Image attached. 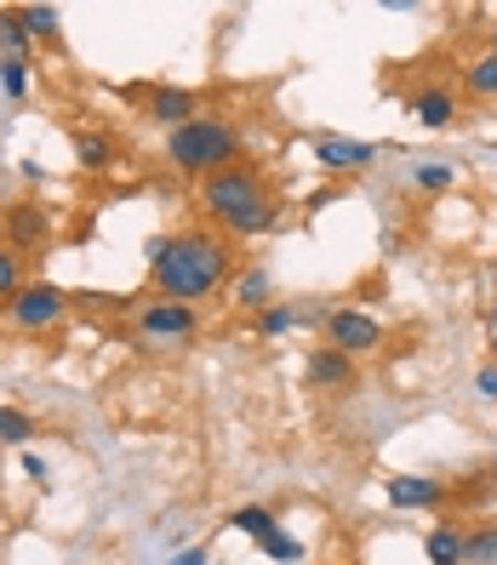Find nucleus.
Returning <instances> with one entry per match:
<instances>
[{
    "label": "nucleus",
    "mask_w": 497,
    "mask_h": 565,
    "mask_svg": "<svg viewBox=\"0 0 497 565\" xmlns=\"http://www.w3.org/2000/svg\"><path fill=\"white\" fill-rule=\"evenodd\" d=\"M235 280V246L218 228H178L149 241V291L166 303H207Z\"/></svg>",
    "instance_id": "obj_1"
},
{
    "label": "nucleus",
    "mask_w": 497,
    "mask_h": 565,
    "mask_svg": "<svg viewBox=\"0 0 497 565\" xmlns=\"http://www.w3.org/2000/svg\"><path fill=\"white\" fill-rule=\"evenodd\" d=\"M201 212L235 241H252V235H269L281 223V206H275V189L263 183L257 166H223L201 183Z\"/></svg>",
    "instance_id": "obj_2"
},
{
    "label": "nucleus",
    "mask_w": 497,
    "mask_h": 565,
    "mask_svg": "<svg viewBox=\"0 0 497 565\" xmlns=\"http://www.w3.org/2000/svg\"><path fill=\"white\" fill-rule=\"evenodd\" d=\"M166 160H172L183 178L207 183L223 166H241V126L229 115H194L189 126L166 131Z\"/></svg>",
    "instance_id": "obj_3"
},
{
    "label": "nucleus",
    "mask_w": 497,
    "mask_h": 565,
    "mask_svg": "<svg viewBox=\"0 0 497 565\" xmlns=\"http://www.w3.org/2000/svg\"><path fill=\"white\" fill-rule=\"evenodd\" d=\"M138 343L144 349H183L201 338V309L194 303H166V297H155V303H138Z\"/></svg>",
    "instance_id": "obj_4"
},
{
    "label": "nucleus",
    "mask_w": 497,
    "mask_h": 565,
    "mask_svg": "<svg viewBox=\"0 0 497 565\" xmlns=\"http://www.w3.org/2000/svg\"><path fill=\"white\" fill-rule=\"evenodd\" d=\"M63 315H70V291L52 280H29L7 303V320L18 331H52V326H63Z\"/></svg>",
    "instance_id": "obj_5"
},
{
    "label": "nucleus",
    "mask_w": 497,
    "mask_h": 565,
    "mask_svg": "<svg viewBox=\"0 0 497 565\" xmlns=\"http://www.w3.org/2000/svg\"><path fill=\"white\" fill-rule=\"evenodd\" d=\"M383 343V326L367 315V309H331L326 315V349H338V354H372Z\"/></svg>",
    "instance_id": "obj_6"
},
{
    "label": "nucleus",
    "mask_w": 497,
    "mask_h": 565,
    "mask_svg": "<svg viewBox=\"0 0 497 565\" xmlns=\"http://www.w3.org/2000/svg\"><path fill=\"white\" fill-rule=\"evenodd\" d=\"M383 149L372 143V138H315V166L320 172H331V178H349V172H367V166L378 160Z\"/></svg>",
    "instance_id": "obj_7"
},
{
    "label": "nucleus",
    "mask_w": 497,
    "mask_h": 565,
    "mask_svg": "<svg viewBox=\"0 0 497 565\" xmlns=\"http://www.w3.org/2000/svg\"><path fill=\"white\" fill-rule=\"evenodd\" d=\"M52 241V212L41 201H12L7 206V246L12 252H41Z\"/></svg>",
    "instance_id": "obj_8"
},
{
    "label": "nucleus",
    "mask_w": 497,
    "mask_h": 565,
    "mask_svg": "<svg viewBox=\"0 0 497 565\" xmlns=\"http://www.w3.org/2000/svg\"><path fill=\"white\" fill-rule=\"evenodd\" d=\"M138 97H144V115L155 126H166V131H178V126H189L194 115H201V97H194L189 86H149Z\"/></svg>",
    "instance_id": "obj_9"
},
{
    "label": "nucleus",
    "mask_w": 497,
    "mask_h": 565,
    "mask_svg": "<svg viewBox=\"0 0 497 565\" xmlns=\"http://www.w3.org/2000/svg\"><path fill=\"white\" fill-rule=\"evenodd\" d=\"M406 115H417V126H429V131H441V126H452L457 120V92L452 86H417L412 97H406Z\"/></svg>",
    "instance_id": "obj_10"
},
{
    "label": "nucleus",
    "mask_w": 497,
    "mask_h": 565,
    "mask_svg": "<svg viewBox=\"0 0 497 565\" xmlns=\"http://www.w3.org/2000/svg\"><path fill=\"white\" fill-rule=\"evenodd\" d=\"M304 377H309V388H349V383H355V360L320 343V349L309 354V365H304Z\"/></svg>",
    "instance_id": "obj_11"
},
{
    "label": "nucleus",
    "mask_w": 497,
    "mask_h": 565,
    "mask_svg": "<svg viewBox=\"0 0 497 565\" xmlns=\"http://www.w3.org/2000/svg\"><path fill=\"white\" fill-rule=\"evenodd\" d=\"M383 491H389V503H394V509H435L441 497H446L441 480H423V475H394Z\"/></svg>",
    "instance_id": "obj_12"
},
{
    "label": "nucleus",
    "mask_w": 497,
    "mask_h": 565,
    "mask_svg": "<svg viewBox=\"0 0 497 565\" xmlns=\"http://www.w3.org/2000/svg\"><path fill=\"white\" fill-rule=\"evenodd\" d=\"M457 86L469 92V97H497V52H480L475 63H463Z\"/></svg>",
    "instance_id": "obj_13"
},
{
    "label": "nucleus",
    "mask_w": 497,
    "mask_h": 565,
    "mask_svg": "<svg viewBox=\"0 0 497 565\" xmlns=\"http://www.w3.org/2000/svg\"><path fill=\"white\" fill-rule=\"evenodd\" d=\"M235 303L241 309H269V303H281V297H275V280H269V269H246L241 280H235Z\"/></svg>",
    "instance_id": "obj_14"
},
{
    "label": "nucleus",
    "mask_w": 497,
    "mask_h": 565,
    "mask_svg": "<svg viewBox=\"0 0 497 565\" xmlns=\"http://www.w3.org/2000/svg\"><path fill=\"white\" fill-rule=\"evenodd\" d=\"M23 29H29V41H41V46H57L63 35V12L57 7H18Z\"/></svg>",
    "instance_id": "obj_15"
},
{
    "label": "nucleus",
    "mask_w": 497,
    "mask_h": 565,
    "mask_svg": "<svg viewBox=\"0 0 497 565\" xmlns=\"http://www.w3.org/2000/svg\"><path fill=\"white\" fill-rule=\"evenodd\" d=\"M29 52H35V41H29L18 7H0V57H23L29 63Z\"/></svg>",
    "instance_id": "obj_16"
},
{
    "label": "nucleus",
    "mask_w": 497,
    "mask_h": 565,
    "mask_svg": "<svg viewBox=\"0 0 497 565\" xmlns=\"http://www.w3.org/2000/svg\"><path fill=\"white\" fill-rule=\"evenodd\" d=\"M423 548H429V565H463V531L457 525H435L423 537Z\"/></svg>",
    "instance_id": "obj_17"
},
{
    "label": "nucleus",
    "mask_w": 497,
    "mask_h": 565,
    "mask_svg": "<svg viewBox=\"0 0 497 565\" xmlns=\"http://www.w3.org/2000/svg\"><path fill=\"white\" fill-rule=\"evenodd\" d=\"M75 160L86 166V172H109L115 143L104 138V131H75Z\"/></svg>",
    "instance_id": "obj_18"
},
{
    "label": "nucleus",
    "mask_w": 497,
    "mask_h": 565,
    "mask_svg": "<svg viewBox=\"0 0 497 565\" xmlns=\"http://www.w3.org/2000/svg\"><path fill=\"white\" fill-rule=\"evenodd\" d=\"M41 428H35V417L29 412H18V406H0V446H29Z\"/></svg>",
    "instance_id": "obj_19"
},
{
    "label": "nucleus",
    "mask_w": 497,
    "mask_h": 565,
    "mask_svg": "<svg viewBox=\"0 0 497 565\" xmlns=\"http://www.w3.org/2000/svg\"><path fill=\"white\" fill-rule=\"evenodd\" d=\"M29 280H23V252H12V246H0V309L12 303V297L23 291Z\"/></svg>",
    "instance_id": "obj_20"
},
{
    "label": "nucleus",
    "mask_w": 497,
    "mask_h": 565,
    "mask_svg": "<svg viewBox=\"0 0 497 565\" xmlns=\"http://www.w3.org/2000/svg\"><path fill=\"white\" fill-rule=\"evenodd\" d=\"M412 183H417L423 194H441V189L457 183V172H452L446 160H417V166H412Z\"/></svg>",
    "instance_id": "obj_21"
},
{
    "label": "nucleus",
    "mask_w": 497,
    "mask_h": 565,
    "mask_svg": "<svg viewBox=\"0 0 497 565\" xmlns=\"http://www.w3.org/2000/svg\"><path fill=\"white\" fill-rule=\"evenodd\" d=\"M229 525H235V531H246L252 543H263L269 531H281V520H275L269 509H235V514H229Z\"/></svg>",
    "instance_id": "obj_22"
},
{
    "label": "nucleus",
    "mask_w": 497,
    "mask_h": 565,
    "mask_svg": "<svg viewBox=\"0 0 497 565\" xmlns=\"http://www.w3.org/2000/svg\"><path fill=\"white\" fill-rule=\"evenodd\" d=\"M463 565H497V525H480L475 537H463Z\"/></svg>",
    "instance_id": "obj_23"
},
{
    "label": "nucleus",
    "mask_w": 497,
    "mask_h": 565,
    "mask_svg": "<svg viewBox=\"0 0 497 565\" xmlns=\"http://www.w3.org/2000/svg\"><path fill=\"white\" fill-rule=\"evenodd\" d=\"M0 92H7L12 104H18V97H29V63L23 57H0Z\"/></svg>",
    "instance_id": "obj_24"
},
{
    "label": "nucleus",
    "mask_w": 497,
    "mask_h": 565,
    "mask_svg": "<svg viewBox=\"0 0 497 565\" xmlns=\"http://www.w3.org/2000/svg\"><path fill=\"white\" fill-rule=\"evenodd\" d=\"M257 548H263V554H275L281 565H297V559H304V543H297V537H286V531H269V537H263Z\"/></svg>",
    "instance_id": "obj_25"
},
{
    "label": "nucleus",
    "mask_w": 497,
    "mask_h": 565,
    "mask_svg": "<svg viewBox=\"0 0 497 565\" xmlns=\"http://www.w3.org/2000/svg\"><path fill=\"white\" fill-rule=\"evenodd\" d=\"M23 475L35 480V486H46V480H52V469H46V457H35V451H23Z\"/></svg>",
    "instance_id": "obj_26"
},
{
    "label": "nucleus",
    "mask_w": 497,
    "mask_h": 565,
    "mask_svg": "<svg viewBox=\"0 0 497 565\" xmlns=\"http://www.w3.org/2000/svg\"><path fill=\"white\" fill-rule=\"evenodd\" d=\"M475 388L486 394V401H497V365H480V377H475Z\"/></svg>",
    "instance_id": "obj_27"
},
{
    "label": "nucleus",
    "mask_w": 497,
    "mask_h": 565,
    "mask_svg": "<svg viewBox=\"0 0 497 565\" xmlns=\"http://www.w3.org/2000/svg\"><path fill=\"white\" fill-rule=\"evenodd\" d=\"M172 565H207V548H183Z\"/></svg>",
    "instance_id": "obj_28"
}]
</instances>
